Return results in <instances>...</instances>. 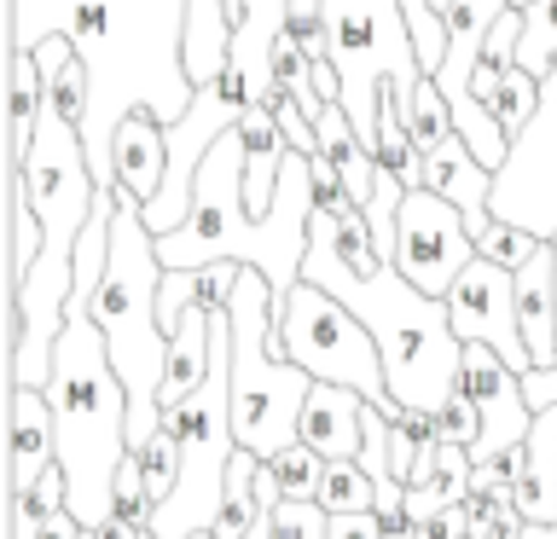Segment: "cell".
<instances>
[{
	"instance_id": "obj_1",
	"label": "cell",
	"mask_w": 557,
	"mask_h": 539,
	"mask_svg": "<svg viewBox=\"0 0 557 539\" xmlns=\"http://www.w3.org/2000/svg\"><path fill=\"white\" fill-rule=\"evenodd\" d=\"M308 226H313V168H308V156H296V151L285 156L273 215L256 221L250 203H244V139L233 128L203 156L198 186H191V215H186L181 233L157 238V261H163L169 273L209 267V261L256 267L273 285V319H278L290 302V290L302 285Z\"/></svg>"
},
{
	"instance_id": "obj_2",
	"label": "cell",
	"mask_w": 557,
	"mask_h": 539,
	"mask_svg": "<svg viewBox=\"0 0 557 539\" xmlns=\"http://www.w3.org/2000/svg\"><path fill=\"white\" fill-rule=\"evenodd\" d=\"M302 278L320 285L325 296H337V302L377 337L395 406L442 412V400L459 389V365H465V342L453 337L447 302L424 296L395 261H383L377 273H355L337 255V243H331V215L320 203H313V226H308Z\"/></svg>"
},
{
	"instance_id": "obj_3",
	"label": "cell",
	"mask_w": 557,
	"mask_h": 539,
	"mask_svg": "<svg viewBox=\"0 0 557 539\" xmlns=\"http://www.w3.org/2000/svg\"><path fill=\"white\" fill-rule=\"evenodd\" d=\"M52 424H59V469L70 481V516L82 528H104L116 516L111 487L128 459V389H122L94 308L70 302L64 337L52 348Z\"/></svg>"
},
{
	"instance_id": "obj_4",
	"label": "cell",
	"mask_w": 557,
	"mask_h": 539,
	"mask_svg": "<svg viewBox=\"0 0 557 539\" xmlns=\"http://www.w3.org/2000/svg\"><path fill=\"white\" fill-rule=\"evenodd\" d=\"M226 313H233V435L256 459H278L290 441H302L313 377L273 354V285L256 267H244Z\"/></svg>"
},
{
	"instance_id": "obj_5",
	"label": "cell",
	"mask_w": 557,
	"mask_h": 539,
	"mask_svg": "<svg viewBox=\"0 0 557 539\" xmlns=\"http://www.w3.org/2000/svg\"><path fill=\"white\" fill-rule=\"evenodd\" d=\"M325 35H331V64L343 82V111L355 122L360 146L377 156V111L383 93L407 104L424 82L412 29L400 0H325Z\"/></svg>"
},
{
	"instance_id": "obj_6",
	"label": "cell",
	"mask_w": 557,
	"mask_h": 539,
	"mask_svg": "<svg viewBox=\"0 0 557 539\" xmlns=\"http://www.w3.org/2000/svg\"><path fill=\"white\" fill-rule=\"evenodd\" d=\"M273 354H285L290 365H302L313 383H343V389L366 394L377 412L400 417L407 406L389 400V377H383L377 337L348 313L337 296H325L320 285H296L285 313L273 319Z\"/></svg>"
},
{
	"instance_id": "obj_7",
	"label": "cell",
	"mask_w": 557,
	"mask_h": 539,
	"mask_svg": "<svg viewBox=\"0 0 557 539\" xmlns=\"http://www.w3.org/2000/svg\"><path fill=\"white\" fill-rule=\"evenodd\" d=\"M494 221H511L540 243L557 238V70L540 82V111L511 139V156L494 174Z\"/></svg>"
},
{
	"instance_id": "obj_8",
	"label": "cell",
	"mask_w": 557,
	"mask_h": 539,
	"mask_svg": "<svg viewBox=\"0 0 557 539\" xmlns=\"http://www.w3.org/2000/svg\"><path fill=\"white\" fill-rule=\"evenodd\" d=\"M470 261H476V238H470L459 209L430 186L407 191L400 226H395V267L407 273L424 296L447 302V290L459 285V273L470 267Z\"/></svg>"
},
{
	"instance_id": "obj_9",
	"label": "cell",
	"mask_w": 557,
	"mask_h": 539,
	"mask_svg": "<svg viewBox=\"0 0 557 539\" xmlns=\"http://www.w3.org/2000/svg\"><path fill=\"white\" fill-rule=\"evenodd\" d=\"M447 319H453V337H459V342L494 348L517 377L534 372V354H529L522 325H517V273L511 267L476 255L459 273V285L447 290Z\"/></svg>"
},
{
	"instance_id": "obj_10",
	"label": "cell",
	"mask_w": 557,
	"mask_h": 539,
	"mask_svg": "<svg viewBox=\"0 0 557 539\" xmlns=\"http://www.w3.org/2000/svg\"><path fill=\"white\" fill-rule=\"evenodd\" d=\"M459 389L476 400V412H482V441H476V452H470L476 464H487V459H499V452H511V447L529 441L534 412H529V400H522V377L494 354V348L465 342Z\"/></svg>"
},
{
	"instance_id": "obj_11",
	"label": "cell",
	"mask_w": 557,
	"mask_h": 539,
	"mask_svg": "<svg viewBox=\"0 0 557 539\" xmlns=\"http://www.w3.org/2000/svg\"><path fill=\"white\" fill-rule=\"evenodd\" d=\"M52 464H59L52 400L41 389H12L7 394V511L47 476Z\"/></svg>"
},
{
	"instance_id": "obj_12",
	"label": "cell",
	"mask_w": 557,
	"mask_h": 539,
	"mask_svg": "<svg viewBox=\"0 0 557 539\" xmlns=\"http://www.w3.org/2000/svg\"><path fill=\"white\" fill-rule=\"evenodd\" d=\"M505 12H511V0H453L442 12L447 17V59L435 70V87H442L447 104L470 99V76H476L482 47H487V35H494V24Z\"/></svg>"
},
{
	"instance_id": "obj_13",
	"label": "cell",
	"mask_w": 557,
	"mask_h": 539,
	"mask_svg": "<svg viewBox=\"0 0 557 539\" xmlns=\"http://www.w3.org/2000/svg\"><path fill=\"white\" fill-rule=\"evenodd\" d=\"M424 186L442 191V198L459 209L465 226H470V238H482L487 226H494V209H487V198H494V168H482L459 134H453L442 151L424 156Z\"/></svg>"
},
{
	"instance_id": "obj_14",
	"label": "cell",
	"mask_w": 557,
	"mask_h": 539,
	"mask_svg": "<svg viewBox=\"0 0 557 539\" xmlns=\"http://www.w3.org/2000/svg\"><path fill=\"white\" fill-rule=\"evenodd\" d=\"M366 406H372V400L343 389V383H313V394L302 406V441L320 452V459H360Z\"/></svg>"
},
{
	"instance_id": "obj_15",
	"label": "cell",
	"mask_w": 557,
	"mask_h": 539,
	"mask_svg": "<svg viewBox=\"0 0 557 539\" xmlns=\"http://www.w3.org/2000/svg\"><path fill=\"white\" fill-rule=\"evenodd\" d=\"M111 163H116V191H122V198L151 203L157 191H163V180H169V128L151 111H134L116 128Z\"/></svg>"
},
{
	"instance_id": "obj_16",
	"label": "cell",
	"mask_w": 557,
	"mask_h": 539,
	"mask_svg": "<svg viewBox=\"0 0 557 539\" xmlns=\"http://www.w3.org/2000/svg\"><path fill=\"white\" fill-rule=\"evenodd\" d=\"M238 139H244V203H250V215L261 221V215H273L278 174H285V156H290L268 99L250 104V111L238 116Z\"/></svg>"
},
{
	"instance_id": "obj_17",
	"label": "cell",
	"mask_w": 557,
	"mask_h": 539,
	"mask_svg": "<svg viewBox=\"0 0 557 539\" xmlns=\"http://www.w3.org/2000/svg\"><path fill=\"white\" fill-rule=\"evenodd\" d=\"M517 325L534 365H557V250L552 243H540V255H529L517 267Z\"/></svg>"
},
{
	"instance_id": "obj_18",
	"label": "cell",
	"mask_w": 557,
	"mask_h": 539,
	"mask_svg": "<svg viewBox=\"0 0 557 539\" xmlns=\"http://www.w3.org/2000/svg\"><path fill=\"white\" fill-rule=\"evenodd\" d=\"M41 111H47V82H41L35 52H7V174L24 168Z\"/></svg>"
},
{
	"instance_id": "obj_19",
	"label": "cell",
	"mask_w": 557,
	"mask_h": 539,
	"mask_svg": "<svg viewBox=\"0 0 557 539\" xmlns=\"http://www.w3.org/2000/svg\"><path fill=\"white\" fill-rule=\"evenodd\" d=\"M470 93L487 104V116H494L499 128H505V139H517V134L534 122V111H540V82H534L522 64L482 59L476 76H470Z\"/></svg>"
},
{
	"instance_id": "obj_20",
	"label": "cell",
	"mask_w": 557,
	"mask_h": 539,
	"mask_svg": "<svg viewBox=\"0 0 557 539\" xmlns=\"http://www.w3.org/2000/svg\"><path fill=\"white\" fill-rule=\"evenodd\" d=\"M377 168H389L407 191L424 186V151L412 146L407 116H400V99L395 93H383V111H377Z\"/></svg>"
},
{
	"instance_id": "obj_21",
	"label": "cell",
	"mask_w": 557,
	"mask_h": 539,
	"mask_svg": "<svg viewBox=\"0 0 557 539\" xmlns=\"http://www.w3.org/2000/svg\"><path fill=\"white\" fill-rule=\"evenodd\" d=\"M400 116H407V134H412V146L418 151H442L447 139H453V104L442 99V87H435V76L418 82V93L400 104Z\"/></svg>"
},
{
	"instance_id": "obj_22",
	"label": "cell",
	"mask_w": 557,
	"mask_h": 539,
	"mask_svg": "<svg viewBox=\"0 0 557 539\" xmlns=\"http://www.w3.org/2000/svg\"><path fill=\"white\" fill-rule=\"evenodd\" d=\"M320 504H325V516H360V511H377V487H372V476L360 469V459H325Z\"/></svg>"
},
{
	"instance_id": "obj_23",
	"label": "cell",
	"mask_w": 557,
	"mask_h": 539,
	"mask_svg": "<svg viewBox=\"0 0 557 539\" xmlns=\"http://www.w3.org/2000/svg\"><path fill=\"white\" fill-rule=\"evenodd\" d=\"M517 64L534 82H546L557 70V0H534L522 7V41H517Z\"/></svg>"
},
{
	"instance_id": "obj_24",
	"label": "cell",
	"mask_w": 557,
	"mask_h": 539,
	"mask_svg": "<svg viewBox=\"0 0 557 539\" xmlns=\"http://www.w3.org/2000/svg\"><path fill=\"white\" fill-rule=\"evenodd\" d=\"M268 469H273V481H278V493H285V499H313V504H320L325 459L308 441H290L278 459H268Z\"/></svg>"
},
{
	"instance_id": "obj_25",
	"label": "cell",
	"mask_w": 557,
	"mask_h": 539,
	"mask_svg": "<svg viewBox=\"0 0 557 539\" xmlns=\"http://www.w3.org/2000/svg\"><path fill=\"white\" fill-rule=\"evenodd\" d=\"M111 504H116L122 522H134V528H151L157 499H151V487H146V464H139V452H128V459H122L116 487H111Z\"/></svg>"
},
{
	"instance_id": "obj_26",
	"label": "cell",
	"mask_w": 557,
	"mask_h": 539,
	"mask_svg": "<svg viewBox=\"0 0 557 539\" xmlns=\"http://www.w3.org/2000/svg\"><path fill=\"white\" fill-rule=\"evenodd\" d=\"M139 464H146V487L157 504L174 499V487H181V441H174L169 429H157L146 447H139Z\"/></svg>"
},
{
	"instance_id": "obj_27",
	"label": "cell",
	"mask_w": 557,
	"mask_h": 539,
	"mask_svg": "<svg viewBox=\"0 0 557 539\" xmlns=\"http://www.w3.org/2000/svg\"><path fill=\"white\" fill-rule=\"evenodd\" d=\"M476 255H487V261H499V267L517 273L529 255H540V238L522 233V226H511V221H494V226L476 238Z\"/></svg>"
},
{
	"instance_id": "obj_28",
	"label": "cell",
	"mask_w": 557,
	"mask_h": 539,
	"mask_svg": "<svg viewBox=\"0 0 557 539\" xmlns=\"http://www.w3.org/2000/svg\"><path fill=\"white\" fill-rule=\"evenodd\" d=\"M268 104H273V116H278V134H285V146H290L296 156H320V122H313L302 104L285 93V87H278Z\"/></svg>"
},
{
	"instance_id": "obj_29",
	"label": "cell",
	"mask_w": 557,
	"mask_h": 539,
	"mask_svg": "<svg viewBox=\"0 0 557 539\" xmlns=\"http://www.w3.org/2000/svg\"><path fill=\"white\" fill-rule=\"evenodd\" d=\"M325 528H331L325 504H313V499H278L273 539H325Z\"/></svg>"
},
{
	"instance_id": "obj_30",
	"label": "cell",
	"mask_w": 557,
	"mask_h": 539,
	"mask_svg": "<svg viewBox=\"0 0 557 539\" xmlns=\"http://www.w3.org/2000/svg\"><path fill=\"white\" fill-rule=\"evenodd\" d=\"M435 417H442V441H447V447H470V452H476V441H482V412H476V400H470L465 389H453Z\"/></svg>"
},
{
	"instance_id": "obj_31",
	"label": "cell",
	"mask_w": 557,
	"mask_h": 539,
	"mask_svg": "<svg viewBox=\"0 0 557 539\" xmlns=\"http://www.w3.org/2000/svg\"><path fill=\"white\" fill-rule=\"evenodd\" d=\"M435 487H442V499L447 504H465L470 499V481H476V459H470V447H447L442 441V452H435V476H430Z\"/></svg>"
},
{
	"instance_id": "obj_32",
	"label": "cell",
	"mask_w": 557,
	"mask_h": 539,
	"mask_svg": "<svg viewBox=\"0 0 557 539\" xmlns=\"http://www.w3.org/2000/svg\"><path fill=\"white\" fill-rule=\"evenodd\" d=\"M290 41L308 52L313 64L331 59V35H325V0H290Z\"/></svg>"
},
{
	"instance_id": "obj_33",
	"label": "cell",
	"mask_w": 557,
	"mask_h": 539,
	"mask_svg": "<svg viewBox=\"0 0 557 539\" xmlns=\"http://www.w3.org/2000/svg\"><path fill=\"white\" fill-rule=\"evenodd\" d=\"M522 400H529V412H552L557 406V365L522 372Z\"/></svg>"
},
{
	"instance_id": "obj_34",
	"label": "cell",
	"mask_w": 557,
	"mask_h": 539,
	"mask_svg": "<svg viewBox=\"0 0 557 539\" xmlns=\"http://www.w3.org/2000/svg\"><path fill=\"white\" fill-rule=\"evenodd\" d=\"M325 539H383V522H377L372 511H360V516H331Z\"/></svg>"
},
{
	"instance_id": "obj_35",
	"label": "cell",
	"mask_w": 557,
	"mask_h": 539,
	"mask_svg": "<svg viewBox=\"0 0 557 539\" xmlns=\"http://www.w3.org/2000/svg\"><path fill=\"white\" fill-rule=\"evenodd\" d=\"M82 534H87V528H82V522H76V516H70V511H59V516H52V522H47V528H41V534H35V539H82Z\"/></svg>"
},
{
	"instance_id": "obj_36",
	"label": "cell",
	"mask_w": 557,
	"mask_h": 539,
	"mask_svg": "<svg viewBox=\"0 0 557 539\" xmlns=\"http://www.w3.org/2000/svg\"><path fill=\"white\" fill-rule=\"evenodd\" d=\"M94 539H139V528H134V522H122V516H111L104 528H94Z\"/></svg>"
},
{
	"instance_id": "obj_37",
	"label": "cell",
	"mask_w": 557,
	"mask_h": 539,
	"mask_svg": "<svg viewBox=\"0 0 557 539\" xmlns=\"http://www.w3.org/2000/svg\"><path fill=\"white\" fill-rule=\"evenodd\" d=\"M522 539H557V522H529V528H522Z\"/></svg>"
},
{
	"instance_id": "obj_38",
	"label": "cell",
	"mask_w": 557,
	"mask_h": 539,
	"mask_svg": "<svg viewBox=\"0 0 557 539\" xmlns=\"http://www.w3.org/2000/svg\"><path fill=\"white\" fill-rule=\"evenodd\" d=\"M139 539H157V534H151V528H139Z\"/></svg>"
},
{
	"instance_id": "obj_39",
	"label": "cell",
	"mask_w": 557,
	"mask_h": 539,
	"mask_svg": "<svg viewBox=\"0 0 557 539\" xmlns=\"http://www.w3.org/2000/svg\"><path fill=\"white\" fill-rule=\"evenodd\" d=\"M511 7H534V0H511Z\"/></svg>"
},
{
	"instance_id": "obj_40",
	"label": "cell",
	"mask_w": 557,
	"mask_h": 539,
	"mask_svg": "<svg viewBox=\"0 0 557 539\" xmlns=\"http://www.w3.org/2000/svg\"><path fill=\"white\" fill-rule=\"evenodd\" d=\"M82 539H94V528H87V534H82Z\"/></svg>"
},
{
	"instance_id": "obj_41",
	"label": "cell",
	"mask_w": 557,
	"mask_h": 539,
	"mask_svg": "<svg viewBox=\"0 0 557 539\" xmlns=\"http://www.w3.org/2000/svg\"><path fill=\"white\" fill-rule=\"evenodd\" d=\"M198 539H215V534H198Z\"/></svg>"
}]
</instances>
